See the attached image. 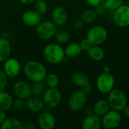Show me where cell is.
Listing matches in <instances>:
<instances>
[{
  "instance_id": "obj_24",
  "label": "cell",
  "mask_w": 129,
  "mask_h": 129,
  "mask_svg": "<svg viewBox=\"0 0 129 129\" xmlns=\"http://www.w3.org/2000/svg\"><path fill=\"white\" fill-rule=\"evenodd\" d=\"M13 99L11 96L4 91H0V110L7 111L12 107Z\"/></svg>"
},
{
  "instance_id": "obj_43",
  "label": "cell",
  "mask_w": 129,
  "mask_h": 129,
  "mask_svg": "<svg viewBox=\"0 0 129 129\" xmlns=\"http://www.w3.org/2000/svg\"><path fill=\"white\" fill-rule=\"evenodd\" d=\"M103 72H105V73H111V70H110V68L109 67H104Z\"/></svg>"
},
{
  "instance_id": "obj_18",
  "label": "cell",
  "mask_w": 129,
  "mask_h": 129,
  "mask_svg": "<svg viewBox=\"0 0 129 129\" xmlns=\"http://www.w3.org/2000/svg\"><path fill=\"white\" fill-rule=\"evenodd\" d=\"M11 51L10 42L5 37H0V63H4L9 58Z\"/></svg>"
},
{
  "instance_id": "obj_1",
  "label": "cell",
  "mask_w": 129,
  "mask_h": 129,
  "mask_svg": "<svg viewBox=\"0 0 129 129\" xmlns=\"http://www.w3.org/2000/svg\"><path fill=\"white\" fill-rule=\"evenodd\" d=\"M23 72L27 79L33 82L43 81L47 75L45 67L37 60H29L26 62L23 67Z\"/></svg>"
},
{
  "instance_id": "obj_26",
  "label": "cell",
  "mask_w": 129,
  "mask_h": 129,
  "mask_svg": "<svg viewBox=\"0 0 129 129\" xmlns=\"http://www.w3.org/2000/svg\"><path fill=\"white\" fill-rule=\"evenodd\" d=\"M54 38L56 41L59 43L64 44L69 42L70 39V33L64 29H59L56 31V33L54 35Z\"/></svg>"
},
{
  "instance_id": "obj_6",
  "label": "cell",
  "mask_w": 129,
  "mask_h": 129,
  "mask_svg": "<svg viewBox=\"0 0 129 129\" xmlns=\"http://www.w3.org/2000/svg\"><path fill=\"white\" fill-rule=\"evenodd\" d=\"M115 79L111 73H101L97 78L96 87L102 94H108L114 88Z\"/></svg>"
},
{
  "instance_id": "obj_44",
  "label": "cell",
  "mask_w": 129,
  "mask_h": 129,
  "mask_svg": "<svg viewBox=\"0 0 129 129\" xmlns=\"http://www.w3.org/2000/svg\"><path fill=\"white\" fill-rule=\"evenodd\" d=\"M128 86H129V76H128Z\"/></svg>"
},
{
  "instance_id": "obj_45",
  "label": "cell",
  "mask_w": 129,
  "mask_h": 129,
  "mask_svg": "<svg viewBox=\"0 0 129 129\" xmlns=\"http://www.w3.org/2000/svg\"><path fill=\"white\" fill-rule=\"evenodd\" d=\"M0 14H1V10H0Z\"/></svg>"
},
{
  "instance_id": "obj_14",
  "label": "cell",
  "mask_w": 129,
  "mask_h": 129,
  "mask_svg": "<svg viewBox=\"0 0 129 129\" xmlns=\"http://www.w3.org/2000/svg\"><path fill=\"white\" fill-rule=\"evenodd\" d=\"M22 21L29 26H36L42 21V14L36 10H29L22 14Z\"/></svg>"
},
{
  "instance_id": "obj_42",
  "label": "cell",
  "mask_w": 129,
  "mask_h": 129,
  "mask_svg": "<svg viewBox=\"0 0 129 129\" xmlns=\"http://www.w3.org/2000/svg\"><path fill=\"white\" fill-rule=\"evenodd\" d=\"M19 1L24 5H31L33 3H35L36 0H19Z\"/></svg>"
},
{
  "instance_id": "obj_3",
  "label": "cell",
  "mask_w": 129,
  "mask_h": 129,
  "mask_svg": "<svg viewBox=\"0 0 129 129\" xmlns=\"http://www.w3.org/2000/svg\"><path fill=\"white\" fill-rule=\"evenodd\" d=\"M107 96V101L110 104V109L122 112L125 106L128 104V98L125 93L117 88H113L110 91Z\"/></svg>"
},
{
  "instance_id": "obj_9",
  "label": "cell",
  "mask_w": 129,
  "mask_h": 129,
  "mask_svg": "<svg viewBox=\"0 0 129 129\" xmlns=\"http://www.w3.org/2000/svg\"><path fill=\"white\" fill-rule=\"evenodd\" d=\"M87 94L81 89L74 91L68 99V106L73 111L82 109L87 102Z\"/></svg>"
},
{
  "instance_id": "obj_29",
  "label": "cell",
  "mask_w": 129,
  "mask_h": 129,
  "mask_svg": "<svg viewBox=\"0 0 129 129\" xmlns=\"http://www.w3.org/2000/svg\"><path fill=\"white\" fill-rule=\"evenodd\" d=\"M124 0H101V4L106 7L107 10H116L123 4Z\"/></svg>"
},
{
  "instance_id": "obj_17",
  "label": "cell",
  "mask_w": 129,
  "mask_h": 129,
  "mask_svg": "<svg viewBox=\"0 0 129 129\" xmlns=\"http://www.w3.org/2000/svg\"><path fill=\"white\" fill-rule=\"evenodd\" d=\"M26 101V107L33 113H39L42 111L45 107L43 100L41 99L39 96L32 95Z\"/></svg>"
},
{
  "instance_id": "obj_22",
  "label": "cell",
  "mask_w": 129,
  "mask_h": 129,
  "mask_svg": "<svg viewBox=\"0 0 129 129\" xmlns=\"http://www.w3.org/2000/svg\"><path fill=\"white\" fill-rule=\"evenodd\" d=\"M64 51H65V55L67 57L70 58H76L81 54L82 50L80 47L79 43L73 42L67 46V48L64 49Z\"/></svg>"
},
{
  "instance_id": "obj_10",
  "label": "cell",
  "mask_w": 129,
  "mask_h": 129,
  "mask_svg": "<svg viewBox=\"0 0 129 129\" xmlns=\"http://www.w3.org/2000/svg\"><path fill=\"white\" fill-rule=\"evenodd\" d=\"M113 20L116 26L120 28L129 26V5H122L114 10Z\"/></svg>"
},
{
  "instance_id": "obj_40",
  "label": "cell",
  "mask_w": 129,
  "mask_h": 129,
  "mask_svg": "<svg viewBox=\"0 0 129 129\" xmlns=\"http://www.w3.org/2000/svg\"><path fill=\"white\" fill-rule=\"evenodd\" d=\"M122 112H123V114H124V116H125L126 118L129 119V105L128 104H127V105L125 106V107L123 109V110H122Z\"/></svg>"
},
{
  "instance_id": "obj_5",
  "label": "cell",
  "mask_w": 129,
  "mask_h": 129,
  "mask_svg": "<svg viewBox=\"0 0 129 129\" xmlns=\"http://www.w3.org/2000/svg\"><path fill=\"white\" fill-rule=\"evenodd\" d=\"M57 30V26L52 21L43 20L36 26V34L40 39L48 40L54 36Z\"/></svg>"
},
{
  "instance_id": "obj_12",
  "label": "cell",
  "mask_w": 129,
  "mask_h": 129,
  "mask_svg": "<svg viewBox=\"0 0 129 129\" xmlns=\"http://www.w3.org/2000/svg\"><path fill=\"white\" fill-rule=\"evenodd\" d=\"M68 20L67 10L62 6H57L54 8L51 13V21L57 26H64Z\"/></svg>"
},
{
  "instance_id": "obj_19",
  "label": "cell",
  "mask_w": 129,
  "mask_h": 129,
  "mask_svg": "<svg viewBox=\"0 0 129 129\" xmlns=\"http://www.w3.org/2000/svg\"><path fill=\"white\" fill-rule=\"evenodd\" d=\"M110 110V104L106 99H100L97 101L93 106V112L94 114L102 117Z\"/></svg>"
},
{
  "instance_id": "obj_31",
  "label": "cell",
  "mask_w": 129,
  "mask_h": 129,
  "mask_svg": "<svg viewBox=\"0 0 129 129\" xmlns=\"http://www.w3.org/2000/svg\"><path fill=\"white\" fill-rule=\"evenodd\" d=\"M24 101L25 100H23L22 98H17L15 100H13L12 107L16 110H21L24 107V106L26 105V103Z\"/></svg>"
},
{
  "instance_id": "obj_4",
  "label": "cell",
  "mask_w": 129,
  "mask_h": 129,
  "mask_svg": "<svg viewBox=\"0 0 129 129\" xmlns=\"http://www.w3.org/2000/svg\"><path fill=\"white\" fill-rule=\"evenodd\" d=\"M108 37V31L103 26H94L89 29L86 39L92 45H101L106 42Z\"/></svg>"
},
{
  "instance_id": "obj_38",
  "label": "cell",
  "mask_w": 129,
  "mask_h": 129,
  "mask_svg": "<svg viewBox=\"0 0 129 129\" xmlns=\"http://www.w3.org/2000/svg\"><path fill=\"white\" fill-rule=\"evenodd\" d=\"M6 119V113L5 111L0 110V126L3 123V122L5 121V119Z\"/></svg>"
},
{
  "instance_id": "obj_13",
  "label": "cell",
  "mask_w": 129,
  "mask_h": 129,
  "mask_svg": "<svg viewBox=\"0 0 129 129\" xmlns=\"http://www.w3.org/2000/svg\"><path fill=\"white\" fill-rule=\"evenodd\" d=\"M13 91L17 98L26 100L32 96L31 86L24 81L17 82L13 87Z\"/></svg>"
},
{
  "instance_id": "obj_39",
  "label": "cell",
  "mask_w": 129,
  "mask_h": 129,
  "mask_svg": "<svg viewBox=\"0 0 129 129\" xmlns=\"http://www.w3.org/2000/svg\"><path fill=\"white\" fill-rule=\"evenodd\" d=\"M23 128L25 129H36V125L32 122H28L26 125H23Z\"/></svg>"
},
{
  "instance_id": "obj_25",
  "label": "cell",
  "mask_w": 129,
  "mask_h": 129,
  "mask_svg": "<svg viewBox=\"0 0 129 129\" xmlns=\"http://www.w3.org/2000/svg\"><path fill=\"white\" fill-rule=\"evenodd\" d=\"M98 17V16L94 9L85 10L80 15V19L85 23H93L97 20Z\"/></svg>"
},
{
  "instance_id": "obj_36",
  "label": "cell",
  "mask_w": 129,
  "mask_h": 129,
  "mask_svg": "<svg viewBox=\"0 0 129 129\" xmlns=\"http://www.w3.org/2000/svg\"><path fill=\"white\" fill-rule=\"evenodd\" d=\"M82 90L87 95H88V94H90L91 93V91H92V90H93V88H92V85H91L90 83H88V85H85L84 87H82Z\"/></svg>"
},
{
  "instance_id": "obj_16",
  "label": "cell",
  "mask_w": 129,
  "mask_h": 129,
  "mask_svg": "<svg viewBox=\"0 0 129 129\" xmlns=\"http://www.w3.org/2000/svg\"><path fill=\"white\" fill-rule=\"evenodd\" d=\"M82 127L83 129H100L102 127L101 117L94 113L85 116Z\"/></svg>"
},
{
  "instance_id": "obj_41",
  "label": "cell",
  "mask_w": 129,
  "mask_h": 129,
  "mask_svg": "<svg viewBox=\"0 0 129 129\" xmlns=\"http://www.w3.org/2000/svg\"><path fill=\"white\" fill-rule=\"evenodd\" d=\"M84 113L85 114V116H88V115H90V114L94 113V112H93V108H92V109L90 108V107L85 108V111H84Z\"/></svg>"
},
{
  "instance_id": "obj_35",
  "label": "cell",
  "mask_w": 129,
  "mask_h": 129,
  "mask_svg": "<svg viewBox=\"0 0 129 129\" xmlns=\"http://www.w3.org/2000/svg\"><path fill=\"white\" fill-rule=\"evenodd\" d=\"M84 23H84L81 19H79V20H75L73 26V28H74L75 29H76V30H80V29H82L83 28Z\"/></svg>"
},
{
  "instance_id": "obj_8",
  "label": "cell",
  "mask_w": 129,
  "mask_h": 129,
  "mask_svg": "<svg viewBox=\"0 0 129 129\" xmlns=\"http://www.w3.org/2000/svg\"><path fill=\"white\" fill-rule=\"evenodd\" d=\"M42 100L45 107L55 108L61 103L62 94L57 88H48V89L43 93Z\"/></svg>"
},
{
  "instance_id": "obj_34",
  "label": "cell",
  "mask_w": 129,
  "mask_h": 129,
  "mask_svg": "<svg viewBox=\"0 0 129 129\" xmlns=\"http://www.w3.org/2000/svg\"><path fill=\"white\" fill-rule=\"evenodd\" d=\"M79 45H80V47H81L82 50L84 51H88L89 50V48L92 46L91 43L87 39H82L81 41V42L79 43Z\"/></svg>"
},
{
  "instance_id": "obj_2",
  "label": "cell",
  "mask_w": 129,
  "mask_h": 129,
  "mask_svg": "<svg viewBox=\"0 0 129 129\" xmlns=\"http://www.w3.org/2000/svg\"><path fill=\"white\" fill-rule=\"evenodd\" d=\"M43 56L48 63L57 64L63 60L66 55L64 49L60 45L55 43H51L44 48Z\"/></svg>"
},
{
  "instance_id": "obj_33",
  "label": "cell",
  "mask_w": 129,
  "mask_h": 129,
  "mask_svg": "<svg viewBox=\"0 0 129 129\" xmlns=\"http://www.w3.org/2000/svg\"><path fill=\"white\" fill-rule=\"evenodd\" d=\"M97 14V15L98 17H103L106 14L107 11V9L106 8V7L104 5H103L101 3L97 6L94 7V9Z\"/></svg>"
},
{
  "instance_id": "obj_23",
  "label": "cell",
  "mask_w": 129,
  "mask_h": 129,
  "mask_svg": "<svg viewBox=\"0 0 129 129\" xmlns=\"http://www.w3.org/2000/svg\"><path fill=\"white\" fill-rule=\"evenodd\" d=\"M72 82L80 88L84 87L85 85H88V83H90V78L88 77V76L85 73H76L72 76L71 78Z\"/></svg>"
},
{
  "instance_id": "obj_15",
  "label": "cell",
  "mask_w": 129,
  "mask_h": 129,
  "mask_svg": "<svg viewBox=\"0 0 129 129\" xmlns=\"http://www.w3.org/2000/svg\"><path fill=\"white\" fill-rule=\"evenodd\" d=\"M56 122L54 116L48 111L42 113L38 117V125L42 129H53Z\"/></svg>"
},
{
  "instance_id": "obj_20",
  "label": "cell",
  "mask_w": 129,
  "mask_h": 129,
  "mask_svg": "<svg viewBox=\"0 0 129 129\" xmlns=\"http://www.w3.org/2000/svg\"><path fill=\"white\" fill-rule=\"evenodd\" d=\"M87 52L88 57L94 61H101L105 57V52L100 45H92Z\"/></svg>"
},
{
  "instance_id": "obj_11",
  "label": "cell",
  "mask_w": 129,
  "mask_h": 129,
  "mask_svg": "<svg viewBox=\"0 0 129 129\" xmlns=\"http://www.w3.org/2000/svg\"><path fill=\"white\" fill-rule=\"evenodd\" d=\"M20 63L18 60L15 58H8L3 65V71L8 77L15 78L20 72Z\"/></svg>"
},
{
  "instance_id": "obj_28",
  "label": "cell",
  "mask_w": 129,
  "mask_h": 129,
  "mask_svg": "<svg viewBox=\"0 0 129 129\" xmlns=\"http://www.w3.org/2000/svg\"><path fill=\"white\" fill-rule=\"evenodd\" d=\"M45 85L42 82V81L33 82V84L31 85L32 95L40 96L45 92Z\"/></svg>"
},
{
  "instance_id": "obj_27",
  "label": "cell",
  "mask_w": 129,
  "mask_h": 129,
  "mask_svg": "<svg viewBox=\"0 0 129 129\" xmlns=\"http://www.w3.org/2000/svg\"><path fill=\"white\" fill-rule=\"evenodd\" d=\"M45 79V85L48 88H57L60 83L59 77L54 73L46 75Z\"/></svg>"
},
{
  "instance_id": "obj_30",
  "label": "cell",
  "mask_w": 129,
  "mask_h": 129,
  "mask_svg": "<svg viewBox=\"0 0 129 129\" xmlns=\"http://www.w3.org/2000/svg\"><path fill=\"white\" fill-rule=\"evenodd\" d=\"M35 8L36 11L42 15L48 10V4L45 0H36L35 2Z\"/></svg>"
},
{
  "instance_id": "obj_32",
  "label": "cell",
  "mask_w": 129,
  "mask_h": 129,
  "mask_svg": "<svg viewBox=\"0 0 129 129\" xmlns=\"http://www.w3.org/2000/svg\"><path fill=\"white\" fill-rule=\"evenodd\" d=\"M7 85H8V76L4 73V71L0 70V91H4Z\"/></svg>"
},
{
  "instance_id": "obj_7",
  "label": "cell",
  "mask_w": 129,
  "mask_h": 129,
  "mask_svg": "<svg viewBox=\"0 0 129 129\" xmlns=\"http://www.w3.org/2000/svg\"><path fill=\"white\" fill-rule=\"evenodd\" d=\"M122 121L120 112L110 109L101 117L102 128L105 129H115L118 128Z\"/></svg>"
},
{
  "instance_id": "obj_21",
  "label": "cell",
  "mask_w": 129,
  "mask_h": 129,
  "mask_svg": "<svg viewBox=\"0 0 129 129\" xmlns=\"http://www.w3.org/2000/svg\"><path fill=\"white\" fill-rule=\"evenodd\" d=\"M2 129H23V123L16 117L11 116L6 118L1 125Z\"/></svg>"
},
{
  "instance_id": "obj_37",
  "label": "cell",
  "mask_w": 129,
  "mask_h": 129,
  "mask_svg": "<svg viewBox=\"0 0 129 129\" xmlns=\"http://www.w3.org/2000/svg\"><path fill=\"white\" fill-rule=\"evenodd\" d=\"M85 2L89 5H91V6H92L94 8L101 3V0H85Z\"/></svg>"
}]
</instances>
